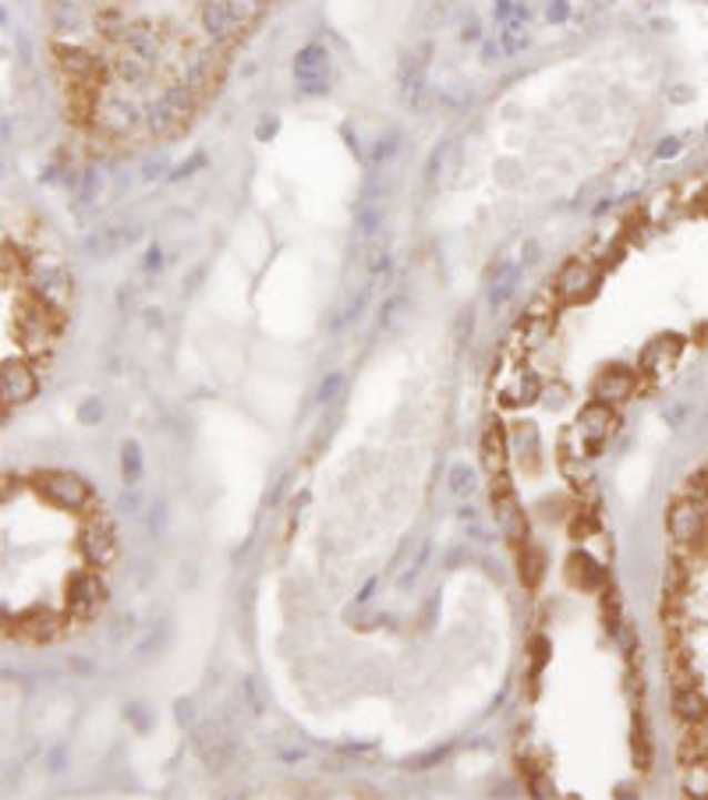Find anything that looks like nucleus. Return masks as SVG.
Masks as SVG:
<instances>
[{
	"instance_id": "9b49d317",
	"label": "nucleus",
	"mask_w": 708,
	"mask_h": 800,
	"mask_svg": "<svg viewBox=\"0 0 708 800\" xmlns=\"http://www.w3.org/2000/svg\"><path fill=\"white\" fill-rule=\"evenodd\" d=\"M595 287V270L588 259H570V263H564V270L556 273V281H553V291L560 302H581V297Z\"/></svg>"
},
{
	"instance_id": "ea45409f",
	"label": "nucleus",
	"mask_w": 708,
	"mask_h": 800,
	"mask_svg": "<svg viewBox=\"0 0 708 800\" xmlns=\"http://www.w3.org/2000/svg\"><path fill=\"white\" fill-rule=\"evenodd\" d=\"M139 507H142V499H139L135 493L121 499V510H124V514H139Z\"/></svg>"
},
{
	"instance_id": "5701e85b",
	"label": "nucleus",
	"mask_w": 708,
	"mask_h": 800,
	"mask_svg": "<svg viewBox=\"0 0 708 800\" xmlns=\"http://www.w3.org/2000/svg\"><path fill=\"white\" fill-rule=\"evenodd\" d=\"M543 574H546V556L525 543V553H520V581H525V588H535L543 581Z\"/></svg>"
},
{
	"instance_id": "c756f323",
	"label": "nucleus",
	"mask_w": 708,
	"mask_h": 800,
	"mask_svg": "<svg viewBox=\"0 0 708 800\" xmlns=\"http://www.w3.org/2000/svg\"><path fill=\"white\" fill-rule=\"evenodd\" d=\"M341 394H344V376H341V372H330V376L320 383V394H315V397H320V404H333Z\"/></svg>"
},
{
	"instance_id": "f704fd0d",
	"label": "nucleus",
	"mask_w": 708,
	"mask_h": 800,
	"mask_svg": "<svg viewBox=\"0 0 708 800\" xmlns=\"http://www.w3.org/2000/svg\"><path fill=\"white\" fill-rule=\"evenodd\" d=\"M241 691L249 695V705H252V716H263V701H259V691H255V683L252 677L249 680H241Z\"/></svg>"
},
{
	"instance_id": "a211bd4d",
	"label": "nucleus",
	"mask_w": 708,
	"mask_h": 800,
	"mask_svg": "<svg viewBox=\"0 0 708 800\" xmlns=\"http://www.w3.org/2000/svg\"><path fill=\"white\" fill-rule=\"evenodd\" d=\"M603 567L591 560L588 553H570V560H567V581L574 585V588H585V591H591V588H599L603 585Z\"/></svg>"
},
{
	"instance_id": "79ce46f5",
	"label": "nucleus",
	"mask_w": 708,
	"mask_h": 800,
	"mask_svg": "<svg viewBox=\"0 0 708 800\" xmlns=\"http://www.w3.org/2000/svg\"><path fill=\"white\" fill-rule=\"evenodd\" d=\"M372 588H376V581H368V585L362 588V595H358V602H368V599H372Z\"/></svg>"
},
{
	"instance_id": "e433bc0d",
	"label": "nucleus",
	"mask_w": 708,
	"mask_h": 800,
	"mask_svg": "<svg viewBox=\"0 0 708 800\" xmlns=\"http://www.w3.org/2000/svg\"><path fill=\"white\" fill-rule=\"evenodd\" d=\"M394 149H397V135H390L386 142L376 145V160H390V156H394Z\"/></svg>"
},
{
	"instance_id": "2eb2a0df",
	"label": "nucleus",
	"mask_w": 708,
	"mask_h": 800,
	"mask_svg": "<svg viewBox=\"0 0 708 800\" xmlns=\"http://www.w3.org/2000/svg\"><path fill=\"white\" fill-rule=\"evenodd\" d=\"M507 433H503V425L493 422L486 433H482V468H486L493 478H503L507 472Z\"/></svg>"
},
{
	"instance_id": "412c9836",
	"label": "nucleus",
	"mask_w": 708,
	"mask_h": 800,
	"mask_svg": "<svg viewBox=\"0 0 708 800\" xmlns=\"http://www.w3.org/2000/svg\"><path fill=\"white\" fill-rule=\"evenodd\" d=\"M560 472H564V478L570 482L574 489H588V486H591V468L581 460V454L567 450V443H564V450H560Z\"/></svg>"
},
{
	"instance_id": "f3484780",
	"label": "nucleus",
	"mask_w": 708,
	"mask_h": 800,
	"mask_svg": "<svg viewBox=\"0 0 708 800\" xmlns=\"http://www.w3.org/2000/svg\"><path fill=\"white\" fill-rule=\"evenodd\" d=\"M139 234H142V227H107V231L92 234L85 241V252H92V255H114V252L132 245V241H139Z\"/></svg>"
},
{
	"instance_id": "6e6552de",
	"label": "nucleus",
	"mask_w": 708,
	"mask_h": 800,
	"mask_svg": "<svg viewBox=\"0 0 708 800\" xmlns=\"http://www.w3.org/2000/svg\"><path fill=\"white\" fill-rule=\"evenodd\" d=\"M609 433H613V404L591 401L585 412H581V418H577V436H581L588 457H595V454L603 450Z\"/></svg>"
},
{
	"instance_id": "cd10ccee",
	"label": "nucleus",
	"mask_w": 708,
	"mask_h": 800,
	"mask_svg": "<svg viewBox=\"0 0 708 800\" xmlns=\"http://www.w3.org/2000/svg\"><path fill=\"white\" fill-rule=\"evenodd\" d=\"M538 394H543V383H538L535 372H525V376H520V383H517V394H514L510 401L532 404V401H538Z\"/></svg>"
},
{
	"instance_id": "ddd939ff",
	"label": "nucleus",
	"mask_w": 708,
	"mask_h": 800,
	"mask_svg": "<svg viewBox=\"0 0 708 800\" xmlns=\"http://www.w3.org/2000/svg\"><path fill=\"white\" fill-rule=\"evenodd\" d=\"M36 389H40L36 372L26 362L8 358L4 368H0V394H4V404H22V401L36 397Z\"/></svg>"
},
{
	"instance_id": "393cba45",
	"label": "nucleus",
	"mask_w": 708,
	"mask_h": 800,
	"mask_svg": "<svg viewBox=\"0 0 708 800\" xmlns=\"http://www.w3.org/2000/svg\"><path fill=\"white\" fill-rule=\"evenodd\" d=\"M680 758H684V766H691V761L708 758V733L698 730V727H691V733H687L684 743H680Z\"/></svg>"
},
{
	"instance_id": "7c9ffc66",
	"label": "nucleus",
	"mask_w": 708,
	"mask_h": 800,
	"mask_svg": "<svg viewBox=\"0 0 708 800\" xmlns=\"http://www.w3.org/2000/svg\"><path fill=\"white\" fill-rule=\"evenodd\" d=\"M635 761H638V769H648V766H651V748H648V733H645V722H641V719L635 722Z\"/></svg>"
},
{
	"instance_id": "0eeeda50",
	"label": "nucleus",
	"mask_w": 708,
	"mask_h": 800,
	"mask_svg": "<svg viewBox=\"0 0 708 800\" xmlns=\"http://www.w3.org/2000/svg\"><path fill=\"white\" fill-rule=\"evenodd\" d=\"M330 53L323 47H305L302 53L294 58V79L302 85V92L309 97H323L330 89Z\"/></svg>"
},
{
	"instance_id": "72a5a7b5",
	"label": "nucleus",
	"mask_w": 708,
	"mask_h": 800,
	"mask_svg": "<svg viewBox=\"0 0 708 800\" xmlns=\"http://www.w3.org/2000/svg\"><path fill=\"white\" fill-rule=\"evenodd\" d=\"M528 790H532V797H553V793H556V787L549 783L543 772H535V776L528 779Z\"/></svg>"
},
{
	"instance_id": "b1692460",
	"label": "nucleus",
	"mask_w": 708,
	"mask_h": 800,
	"mask_svg": "<svg viewBox=\"0 0 708 800\" xmlns=\"http://www.w3.org/2000/svg\"><path fill=\"white\" fill-rule=\"evenodd\" d=\"M684 793H687V797H698V800L708 797V758L691 761V766H687V772H684Z\"/></svg>"
},
{
	"instance_id": "423d86ee",
	"label": "nucleus",
	"mask_w": 708,
	"mask_h": 800,
	"mask_svg": "<svg viewBox=\"0 0 708 800\" xmlns=\"http://www.w3.org/2000/svg\"><path fill=\"white\" fill-rule=\"evenodd\" d=\"M79 553L85 556L89 567H110L118 560L121 543L107 520H92V525L79 535Z\"/></svg>"
},
{
	"instance_id": "a19ab883",
	"label": "nucleus",
	"mask_w": 708,
	"mask_h": 800,
	"mask_svg": "<svg viewBox=\"0 0 708 800\" xmlns=\"http://www.w3.org/2000/svg\"><path fill=\"white\" fill-rule=\"evenodd\" d=\"M178 719H181V722H192V705H189V701H178Z\"/></svg>"
},
{
	"instance_id": "37998d69",
	"label": "nucleus",
	"mask_w": 708,
	"mask_h": 800,
	"mask_svg": "<svg viewBox=\"0 0 708 800\" xmlns=\"http://www.w3.org/2000/svg\"><path fill=\"white\" fill-rule=\"evenodd\" d=\"M153 266H160V249L149 252V270H153Z\"/></svg>"
},
{
	"instance_id": "a878e982",
	"label": "nucleus",
	"mask_w": 708,
	"mask_h": 800,
	"mask_svg": "<svg viewBox=\"0 0 708 800\" xmlns=\"http://www.w3.org/2000/svg\"><path fill=\"white\" fill-rule=\"evenodd\" d=\"M514 287H517V270L514 266H499L496 270V284H493V305H503L507 302V297L514 294Z\"/></svg>"
},
{
	"instance_id": "20e7f679",
	"label": "nucleus",
	"mask_w": 708,
	"mask_h": 800,
	"mask_svg": "<svg viewBox=\"0 0 708 800\" xmlns=\"http://www.w3.org/2000/svg\"><path fill=\"white\" fill-rule=\"evenodd\" d=\"M107 602V588L92 570L74 574L68 581V617L71 620H97Z\"/></svg>"
},
{
	"instance_id": "9d476101",
	"label": "nucleus",
	"mask_w": 708,
	"mask_h": 800,
	"mask_svg": "<svg viewBox=\"0 0 708 800\" xmlns=\"http://www.w3.org/2000/svg\"><path fill=\"white\" fill-rule=\"evenodd\" d=\"M36 281V294H40V302H47L53 312L68 308L71 302V273L61 266V263H40L32 273Z\"/></svg>"
},
{
	"instance_id": "c85d7f7f",
	"label": "nucleus",
	"mask_w": 708,
	"mask_h": 800,
	"mask_svg": "<svg viewBox=\"0 0 708 800\" xmlns=\"http://www.w3.org/2000/svg\"><path fill=\"white\" fill-rule=\"evenodd\" d=\"M684 496H691V499H698V504H705V499H708V468H698V472L687 475Z\"/></svg>"
},
{
	"instance_id": "dca6fc26",
	"label": "nucleus",
	"mask_w": 708,
	"mask_h": 800,
	"mask_svg": "<svg viewBox=\"0 0 708 800\" xmlns=\"http://www.w3.org/2000/svg\"><path fill=\"white\" fill-rule=\"evenodd\" d=\"M674 712L680 722H687V727H701L708 719V701L695 683H680L674 691Z\"/></svg>"
},
{
	"instance_id": "c03bdc74",
	"label": "nucleus",
	"mask_w": 708,
	"mask_h": 800,
	"mask_svg": "<svg viewBox=\"0 0 708 800\" xmlns=\"http://www.w3.org/2000/svg\"><path fill=\"white\" fill-rule=\"evenodd\" d=\"M461 556H464V549H454V553H451V560H446V564L457 567V564H461Z\"/></svg>"
},
{
	"instance_id": "aec40b11",
	"label": "nucleus",
	"mask_w": 708,
	"mask_h": 800,
	"mask_svg": "<svg viewBox=\"0 0 708 800\" xmlns=\"http://www.w3.org/2000/svg\"><path fill=\"white\" fill-rule=\"evenodd\" d=\"M18 630L29 638V641H50L53 635H58V617L47 609H32L22 617V624H18Z\"/></svg>"
},
{
	"instance_id": "bb28decb",
	"label": "nucleus",
	"mask_w": 708,
	"mask_h": 800,
	"mask_svg": "<svg viewBox=\"0 0 708 800\" xmlns=\"http://www.w3.org/2000/svg\"><path fill=\"white\" fill-rule=\"evenodd\" d=\"M446 755H451V743H443V748H433V751H425V755L407 758V761H404V769H415V772L433 769V766H439V761H443Z\"/></svg>"
},
{
	"instance_id": "f257e3e1",
	"label": "nucleus",
	"mask_w": 708,
	"mask_h": 800,
	"mask_svg": "<svg viewBox=\"0 0 708 800\" xmlns=\"http://www.w3.org/2000/svg\"><path fill=\"white\" fill-rule=\"evenodd\" d=\"M124 4L128 0H50V22L58 32H74L89 18V11L100 26V22H114ZM213 4H227L237 18V26L245 29L249 22H255V18L263 14L270 0H213Z\"/></svg>"
},
{
	"instance_id": "c9c22d12",
	"label": "nucleus",
	"mask_w": 708,
	"mask_h": 800,
	"mask_svg": "<svg viewBox=\"0 0 708 800\" xmlns=\"http://www.w3.org/2000/svg\"><path fill=\"white\" fill-rule=\"evenodd\" d=\"M425 560H428V543H422V553H418V560H415V567H412V570H407V574H404V578H401V585H412V581L418 578V574H422V567H425Z\"/></svg>"
},
{
	"instance_id": "6ab92c4d",
	"label": "nucleus",
	"mask_w": 708,
	"mask_h": 800,
	"mask_svg": "<svg viewBox=\"0 0 708 800\" xmlns=\"http://www.w3.org/2000/svg\"><path fill=\"white\" fill-rule=\"evenodd\" d=\"M514 446H517L520 464L528 460V468H538V454H543V436H538V425H535V422H517Z\"/></svg>"
},
{
	"instance_id": "39448f33",
	"label": "nucleus",
	"mask_w": 708,
	"mask_h": 800,
	"mask_svg": "<svg viewBox=\"0 0 708 800\" xmlns=\"http://www.w3.org/2000/svg\"><path fill=\"white\" fill-rule=\"evenodd\" d=\"M493 517H496L499 535L507 538V543H514V546L528 543V517H525V510H520L510 486L493 489Z\"/></svg>"
},
{
	"instance_id": "f03ea898",
	"label": "nucleus",
	"mask_w": 708,
	"mask_h": 800,
	"mask_svg": "<svg viewBox=\"0 0 708 800\" xmlns=\"http://www.w3.org/2000/svg\"><path fill=\"white\" fill-rule=\"evenodd\" d=\"M36 489H40V496L58 510H85L92 504L89 482L79 478L74 472H47L36 478Z\"/></svg>"
},
{
	"instance_id": "4c0bfd02",
	"label": "nucleus",
	"mask_w": 708,
	"mask_h": 800,
	"mask_svg": "<svg viewBox=\"0 0 708 800\" xmlns=\"http://www.w3.org/2000/svg\"><path fill=\"white\" fill-rule=\"evenodd\" d=\"M149 531H153V535H160V531H163V504H156V507H153V517H149Z\"/></svg>"
},
{
	"instance_id": "f8f14e48",
	"label": "nucleus",
	"mask_w": 708,
	"mask_h": 800,
	"mask_svg": "<svg viewBox=\"0 0 708 800\" xmlns=\"http://www.w3.org/2000/svg\"><path fill=\"white\" fill-rule=\"evenodd\" d=\"M680 355H684V337L666 333V337L648 341V347L641 351V372H648V376H666V372L677 368Z\"/></svg>"
},
{
	"instance_id": "58836bf2",
	"label": "nucleus",
	"mask_w": 708,
	"mask_h": 800,
	"mask_svg": "<svg viewBox=\"0 0 708 800\" xmlns=\"http://www.w3.org/2000/svg\"><path fill=\"white\" fill-rule=\"evenodd\" d=\"M287 486H291V475H284L281 482H276V489H273V496H270V507H276V504H281V496L287 493Z\"/></svg>"
},
{
	"instance_id": "1a4fd4ad",
	"label": "nucleus",
	"mask_w": 708,
	"mask_h": 800,
	"mask_svg": "<svg viewBox=\"0 0 708 800\" xmlns=\"http://www.w3.org/2000/svg\"><path fill=\"white\" fill-rule=\"evenodd\" d=\"M192 743H195V755L206 761V766L213 772L220 769H227L231 761H234V748H231V740L223 737V730L216 727V722H199V727L192 730Z\"/></svg>"
},
{
	"instance_id": "473e14b6",
	"label": "nucleus",
	"mask_w": 708,
	"mask_h": 800,
	"mask_svg": "<svg viewBox=\"0 0 708 800\" xmlns=\"http://www.w3.org/2000/svg\"><path fill=\"white\" fill-rule=\"evenodd\" d=\"M79 418H82L85 425L100 422V418H103V404H100V397H89V401L79 407Z\"/></svg>"
},
{
	"instance_id": "4468645a",
	"label": "nucleus",
	"mask_w": 708,
	"mask_h": 800,
	"mask_svg": "<svg viewBox=\"0 0 708 800\" xmlns=\"http://www.w3.org/2000/svg\"><path fill=\"white\" fill-rule=\"evenodd\" d=\"M638 376L630 368H606L599 379L591 383V397L606 401V404H620L627 397H635Z\"/></svg>"
},
{
	"instance_id": "2f4dec72",
	"label": "nucleus",
	"mask_w": 708,
	"mask_h": 800,
	"mask_svg": "<svg viewBox=\"0 0 708 800\" xmlns=\"http://www.w3.org/2000/svg\"><path fill=\"white\" fill-rule=\"evenodd\" d=\"M475 486V475H472V468H468V464H454V468H451V493H468Z\"/></svg>"
},
{
	"instance_id": "4be33fe9",
	"label": "nucleus",
	"mask_w": 708,
	"mask_h": 800,
	"mask_svg": "<svg viewBox=\"0 0 708 800\" xmlns=\"http://www.w3.org/2000/svg\"><path fill=\"white\" fill-rule=\"evenodd\" d=\"M142 446L135 439H128L124 443V450H121V475H124V486H139L142 482Z\"/></svg>"
},
{
	"instance_id": "7ed1b4c3",
	"label": "nucleus",
	"mask_w": 708,
	"mask_h": 800,
	"mask_svg": "<svg viewBox=\"0 0 708 800\" xmlns=\"http://www.w3.org/2000/svg\"><path fill=\"white\" fill-rule=\"evenodd\" d=\"M666 531L677 546H698L705 538V531H708L705 504H698V499H691V496H680L666 514Z\"/></svg>"
}]
</instances>
